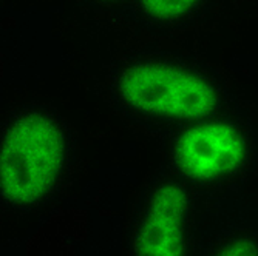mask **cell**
Listing matches in <instances>:
<instances>
[{
	"mask_svg": "<svg viewBox=\"0 0 258 256\" xmlns=\"http://www.w3.org/2000/svg\"><path fill=\"white\" fill-rule=\"evenodd\" d=\"M170 156L185 179L221 185L249 168L255 156V136L246 122L223 113L185 125L173 139Z\"/></svg>",
	"mask_w": 258,
	"mask_h": 256,
	"instance_id": "obj_3",
	"label": "cell"
},
{
	"mask_svg": "<svg viewBox=\"0 0 258 256\" xmlns=\"http://www.w3.org/2000/svg\"><path fill=\"white\" fill-rule=\"evenodd\" d=\"M209 0H138V11L155 25H176L195 16Z\"/></svg>",
	"mask_w": 258,
	"mask_h": 256,
	"instance_id": "obj_5",
	"label": "cell"
},
{
	"mask_svg": "<svg viewBox=\"0 0 258 256\" xmlns=\"http://www.w3.org/2000/svg\"><path fill=\"white\" fill-rule=\"evenodd\" d=\"M113 91L132 114L185 125L223 114L227 102L214 76L162 56L139 57L124 65L114 76Z\"/></svg>",
	"mask_w": 258,
	"mask_h": 256,
	"instance_id": "obj_1",
	"label": "cell"
},
{
	"mask_svg": "<svg viewBox=\"0 0 258 256\" xmlns=\"http://www.w3.org/2000/svg\"><path fill=\"white\" fill-rule=\"evenodd\" d=\"M70 154L65 127L51 113H17L2 131L0 185L4 201L31 208L48 199L63 178Z\"/></svg>",
	"mask_w": 258,
	"mask_h": 256,
	"instance_id": "obj_2",
	"label": "cell"
},
{
	"mask_svg": "<svg viewBox=\"0 0 258 256\" xmlns=\"http://www.w3.org/2000/svg\"><path fill=\"white\" fill-rule=\"evenodd\" d=\"M132 256H189L190 198L184 185L166 181L141 208L130 241Z\"/></svg>",
	"mask_w": 258,
	"mask_h": 256,
	"instance_id": "obj_4",
	"label": "cell"
},
{
	"mask_svg": "<svg viewBox=\"0 0 258 256\" xmlns=\"http://www.w3.org/2000/svg\"><path fill=\"white\" fill-rule=\"evenodd\" d=\"M98 4H102V5H116V4H121L124 0H95Z\"/></svg>",
	"mask_w": 258,
	"mask_h": 256,
	"instance_id": "obj_7",
	"label": "cell"
},
{
	"mask_svg": "<svg viewBox=\"0 0 258 256\" xmlns=\"http://www.w3.org/2000/svg\"><path fill=\"white\" fill-rule=\"evenodd\" d=\"M206 256H258V230L250 225L233 227L218 238Z\"/></svg>",
	"mask_w": 258,
	"mask_h": 256,
	"instance_id": "obj_6",
	"label": "cell"
}]
</instances>
